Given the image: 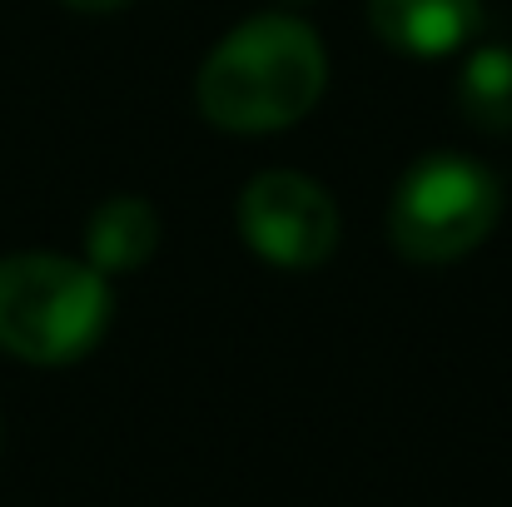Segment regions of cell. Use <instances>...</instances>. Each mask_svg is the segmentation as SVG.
<instances>
[{
    "label": "cell",
    "instance_id": "obj_1",
    "mask_svg": "<svg viewBox=\"0 0 512 507\" xmlns=\"http://www.w3.org/2000/svg\"><path fill=\"white\" fill-rule=\"evenodd\" d=\"M324 45L289 15L239 25L199 70V110L234 135H269L304 120L324 90Z\"/></svg>",
    "mask_w": 512,
    "mask_h": 507
},
{
    "label": "cell",
    "instance_id": "obj_2",
    "mask_svg": "<svg viewBox=\"0 0 512 507\" xmlns=\"http://www.w3.org/2000/svg\"><path fill=\"white\" fill-rule=\"evenodd\" d=\"M110 324V289L95 264L60 254L0 259V348L25 363H70Z\"/></svg>",
    "mask_w": 512,
    "mask_h": 507
},
{
    "label": "cell",
    "instance_id": "obj_3",
    "mask_svg": "<svg viewBox=\"0 0 512 507\" xmlns=\"http://www.w3.org/2000/svg\"><path fill=\"white\" fill-rule=\"evenodd\" d=\"M498 179L468 155H428L403 174L388 204V239L413 264H453L473 254L498 224Z\"/></svg>",
    "mask_w": 512,
    "mask_h": 507
},
{
    "label": "cell",
    "instance_id": "obj_4",
    "mask_svg": "<svg viewBox=\"0 0 512 507\" xmlns=\"http://www.w3.org/2000/svg\"><path fill=\"white\" fill-rule=\"evenodd\" d=\"M239 229L259 259L279 269H314L339 244V209L324 184L274 169L249 179V189L239 194Z\"/></svg>",
    "mask_w": 512,
    "mask_h": 507
},
{
    "label": "cell",
    "instance_id": "obj_5",
    "mask_svg": "<svg viewBox=\"0 0 512 507\" xmlns=\"http://www.w3.org/2000/svg\"><path fill=\"white\" fill-rule=\"evenodd\" d=\"M373 30L408 55H448L483 25L478 0H368Z\"/></svg>",
    "mask_w": 512,
    "mask_h": 507
},
{
    "label": "cell",
    "instance_id": "obj_6",
    "mask_svg": "<svg viewBox=\"0 0 512 507\" xmlns=\"http://www.w3.org/2000/svg\"><path fill=\"white\" fill-rule=\"evenodd\" d=\"M155 239H160L155 209L135 194H120V199L95 209L85 249H90V264L100 274H125V269H140L155 254Z\"/></svg>",
    "mask_w": 512,
    "mask_h": 507
},
{
    "label": "cell",
    "instance_id": "obj_7",
    "mask_svg": "<svg viewBox=\"0 0 512 507\" xmlns=\"http://www.w3.org/2000/svg\"><path fill=\"white\" fill-rule=\"evenodd\" d=\"M458 100L468 110V120L488 135L512 130V50L508 45H483L468 55L463 80H458Z\"/></svg>",
    "mask_w": 512,
    "mask_h": 507
},
{
    "label": "cell",
    "instance_id": "obj_8",
    "mask_svg": "<svg viewBox=\"0 0 512 507\" xmlns=\"http://www.w3.org/2000/svg\"><path fill=\"white\" fill-rule=\"evenodd\" d=\"M65 5H75V10H120L130 0H65Z\"/></svg>",
    "mask_w": 512,
    "mask_h": 507
}]
</instances>
